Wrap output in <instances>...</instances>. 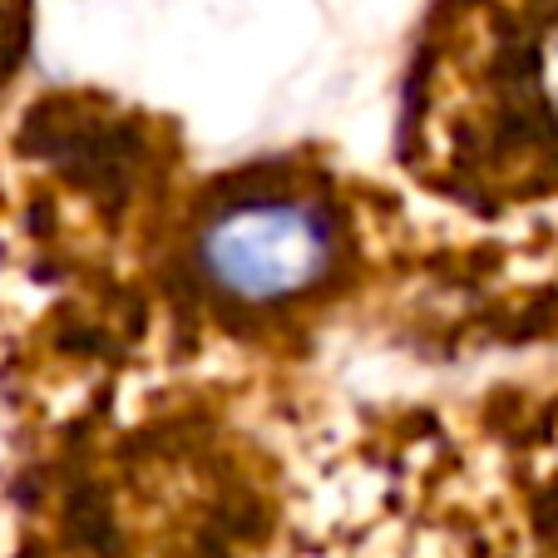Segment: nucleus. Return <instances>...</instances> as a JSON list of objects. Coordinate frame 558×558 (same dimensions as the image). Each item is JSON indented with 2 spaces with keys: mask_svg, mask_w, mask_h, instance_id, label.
Returning a JSON list of instances; mask_svg holds the SVG:
<instances>
[{
  "mask_svg": "<svg viewBox=\"0 0 558 558\" xmlns=\"http://www.w3.org/2000/svg\"><path fill=\"white\" fill-rule=\"evenodd\" d=\"M337 257V222L312 198H238L198 232V267L222 296L247 306L302 296Z\"/></svg>",
  "mask_w": 558,
  "mask_h": 558,
  "instance_id": "1",
  "label": "nucleus"
},
{
  "mask_svg": "<svg viewBox=\"0 0 558 558\" xmlns=\"http://www.w3.org/2000/svg\"><path fill=\"white\" fill-rule=\"evenodd\" d=\"M495 109L519 148H538V163H558V11L529 21L499 60Z\"/></svg>",
  "mask_w": 558,
  "mask_h": 558,
  "instance_id": "2",
  "label": "nucleus"
}]
</instances>
